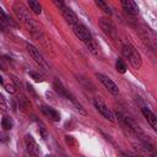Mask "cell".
<instances>
[{"instance_id": "6da1fadb", "label": "cell", "mask_w": 157, "mask_h": 157, "mask_svg": "<svg viewBox=\"0 0 157 157\" xmlns=\"http://www.w3.org/2000/svg\"><path fill=\"white\" fill-rule=\"evenodd\" d=\"M121 53L123 55L129 60L130 65L134 67V69H140L141 67V55L140 53L137 52V49L129 42H124L123 45H121Z\"/></svg>"}, {"instance_id": "7a4b0ae2", "label": "cell", "mask_w": 157, "mask_h": 157, "mask_svg": "<svg viewBox=\"0 0 157 157\" xmlns=\"http://www.w3.org/2000/svg\"><path fill=\"white\" fill-rule=\"evenodd\" d=\"M13 11H15L17 18H18V20H20V21H21V22H22L29 31L34 32V31L38 29L36 22H34L33 18L29 16L28 11L26 10V7H25L22 4H20V2H15V4H13Z\"/></svg>"}, {"instance_id": "3957f363", "label": "cell", "mask_w": 157, "mask_h": 157, "mask_svg": "<svg viewBox=\"0 0 157 157\" xmlns=\"http://www.w3.org/2000/svg\"><path fill=\"white\" fill-rule=\"evenodd\" d=\"M54 4L59 7V10L61 11V13H63V16H64V18H65V21L72 27L74 25H76L77 22H80L78 21V18H77V16H76V13L67 6V5H65L63 1H54Z\"/></svg>"}, {"instance_id": "277c9868", "label": "cell", "mask_w": 157, "mask_h": 157, "mask_svg": "<svg viewBox=\"0 0 157 157\" xmlns=\"http://www.w3.org/2000/svg\"><path fill=\"white\" fill-rule=\"evenodd\" d=\"M54 88H55V91H56L59 94H61V96H63V97H65L66 99H70V101L72 102V104L76 107V109H77L80 113L86 114V110L83 109V107H82V105H81V104L75 99V97H74L70 92H67V90H66V88H65V87H64L59 81H55V82H54Z\"/></svg>"}, {"instance_id": "5b68a950", "label": "cell", "mask_w": 157, "mask_h": 157, "mask_svg": "<svg viewBox=\"0 0 157 157\" xmlns=\"http://www.w3.org/2000/svg\"><path fill=\"white\" fill-rule=\"evenodd\" d=\"M72 31H74L75 36H76L81 42H83L85 44H87V43H90V42L93 40V38H92V36H91L88 28H87L83 23H81V22H77L76 25H74V26H72Z\"/></svg>"}, {"instance_id": "8992f818", "label": "cell", "mask_w": 157, "mask_h": 157, "mask_svg": "<svg viewBox=\"0 0 157 157\" xmlns=\"http://www.w3.org/2000/svg\"><path fill=\"white\" fill-rule=\"evenodd\" d=\"M26 48H27V52L29 53V55L32 56V59L37 63V65H38L40 69H43V70L48 71V70H49V66H48V64H47L45 59L43 58V55L39 53V50H38L34 45H32V44H29V43H27V44H26Z\"/></svg>"}, {"instance_id": "52a82bcc", "label": "cell", "mask_w": 157, "mask_h": 157, "mask_svg": "<svg viewBox=\"0 0 157 157\" xmlns=\"http://www.w3.org/2000/svg\"><path fill=\"white\" fill-rule=\"evenodd\" d=\"M93 105H94V108H96L105 119H108L109 121H115V114L105 105V103H104L101 98H94Z\"/></svg>"}, {"instance_id": "ba28073f", "label": "cell", "mask_w": 157, "mask_h": 157, "mask_svg": "<svg viewBox=\"0 0 157 157\" xmlns=\"http://www.w3.org/2000/svg\"><path fill=\"white\" fill-rule=\"evenodd\" d=\"M98 23H99L101 29H102L108 37H110L112 39H117V38H118L115 26H114V23H113L110 20H108V18H105V17H101L99 21H98Z\"/></svg>"}, {"instance_id": "9c48e42d", "label": "cell", "mask_w": 157, "mask_h": 157, "mask_svg": "<svg viewBox=\"0 0 157 157\" xmlns=\"http://www.w3.org/2000/svg\"><path fill=\"white\" fill-rule=\"evenodd\" d=\"M25 146H26L27 152L32 157H38V155H39V147H38V145H37V142H36V140L33 139L32 135L27 134L25 136Z\"/></svg>"}, {"instance_id": "30bf717a", "label": "cell", "mask_w": 157, "mask_h": 157, "mask_svg": "<svg viewBox=\"0 0 157 157\" xmlns=\"http://www.w3.org/2000/svg\"><path fill=\"white\" fill-rule=\"evenodd\" d=\"M97 77H98V80L104 85V87H105L112 94H118V93H119V88H118L117 83H115L110 77H108V76H105V75H103V74H97Z\"/></svg>"}, {"instance_id": "8fae6325", "label": "cell", "mask_w": 157, "mask_h": 157, "mask_svg": "<svg viewBox=\"0 0 157 157\" xmlns=\"http://www.w3.org/2000/svg\"><path fill=\"white\" fill-rule=\"evenodd\" d=\"M121 6H123L124 11H125L128 15L132 16V17H135V16L139 13V6H137V4H136L135 1H132V0H123V1H121Z\"/></svg>"}, {"instance_id": "7c38bea8", "label": "cell", "mask_w": 157, "mask_h": 157, "mask_svg": "<svg viewBox=\"0 0 157 157\" xmlns=\"http://www.w3.org/2000/svg\"><path fill=\"white\" fill-rule=\"evenodd\" d=\"M141 112H142V115L145 117V119L147 120V123L151 125V128L157 132V117L146 107H142Z\"/></svg>"}, {"instance_id": "4fadbf2b", "label": "cell", "mask_w": 157, "mask_h": 157, "mask_svg": "<svg viewBox=\"0 0 157 157\" xmlns=\"http://www.w3.org/2000/svg\"><path fill=\"white\" fill-rule=\"evenodd\" d=\"M40 110H42L50 120H53V121H59V120H60V114H59L55 109H53V108H50V107H47V105H42V107H40Z\"/></svg>"}, {"instance_id": "5bb4252c", "label": "cell", "mask_w": 157, "mask_h": 157, "mask_svg": "<svg viewBox=\"0 0 157 157\" xmlns=\"http://www.w3.org/2000/svg\"><path fill=\"white\" fill-rule=\"evenodd\" d=\"M28 6H29V9L34 13H37V15H40L42 13V6H40V4L38 1H36V0H28Z\"/></svg>"}, {"instance_id": "9a60e30c", "label": "cell", "mask_w": 157, "mask_h": 157, "mask_svg": "<svg viewBox=\"0 0 157 157\" xmlns=\"http://www.w3.org/2000/svg\"><path fill=\"white\" fill-rule=\"evenodd\" d=\"M96 5L104 12V13H107L108 16H110L112 15V10H110V7L107 5V2L105 1H103V0H96Z\"/></svg>"}, {"instance_id": "2e32d148", "label": "cell", "mask_w": 157, "mask_h": 157, "mask_svg": "<svg viewBox=\"0 0 157 157\" xmlns=\"http://www.w3.org/2000/svg\"><path fill=\"white\" fill-rule=\"evenodd\" d=\"M1 126H2L4 130H11L12 126H13V121H12V119L9 118V117H6V115L2 117V119H1Z\"/></svg>"}, {"instance_id": "e0dca14e", "label": "cell", "mask_w": 157, "mask_h": 157, "mask_svg": "<svg viewBox=\"0 0 157 157\" xmlns=\"http://www.w3.org/2000/svg\"><path fill=\"white\" fill-rule=\"evenodd\" d=\"M115 67H117V71L120 72V74H125V71H126V65H125V63L121 59H118L117 60Z\"/></svg>"}, {"instance_id": "ac0fdd59", "label": "cell", "mask_w": 157, "mask_h": 157, "mask_svg": "<svg viewBox=\"0 0 157 157\" xmlns=\"http://www.w3.org/2000/svg\"><path fill=\"white\" fill-rule=\"evenodd\" d=\"M87 45V48H88V50L92 53V54H94V55H98V47H97V44L94 43V40H92V42H90V43H87L86 44Z\"/></svg>"}, {"instance_id": "d6986e66", "label": "cell", "mask_w": 157, "mask_h": 157, "mask_svg": "<svg viewBox=\"0 0 157 157\" xmlns=\"http://www.w3.org/2000/svg\"><path fill=\"white\" fill-rule=\"evenodd\" d=\"M28 75L36 81V82H42L43 81V76L39 74V72H36V71H29Z\"/></svg>"}, {"instance_id": "ffe728a7", "label": "cell", "mask_w": 157, "mask_h": 157, "mask_svg": "<svg viewBox=\"0 0 157 157\" xmlns=\"http://www.w3.org/2000/svg\"><path fill=\"white\" fill-rule=\"evenodd\" d=\"M0 102H1V110L5 112L6 110V103H5V97L0 96Z\"/></svg>"}, {"instance_id": "44dd1931", "label": "cell", "mask_w": 157, "mask_h": 157, "mask_svg": "<svg viewBox=\"0 0 157 157\" xmlns=\"http://www.w3.org/2000/svg\"><path fill=\"white\" fill-rule=\"evenodd\" d=\"M39 131H40V135H42L43 139H47V137H48V134H47V130L44 129V126L39 128Z\"/></svg>"}, {"instance_id": "7402d4cb", "label": "cell", "mask_w": 157, "mask_h": 157, "mask_svg": "<svg viewBox=\"0 0 157 157\" xmlns=\"http://www.w3.org/2000/svg\"><path fill=\"white\" fill-rule=\"evenodd\" d=\"M5 88H6V91L10 92V93H13V92H15V86H12V85H5Z\"/></svg>"}, {"instance_id": "603a6c76", "label": "cell", "mask_w": 157, "mask_h": 157, "mask_svg": "<svg viewBox=\"0 0 157 157\" xmlns=\"http://www.w3.org/2000/svg\"><path fill=\"white\" fill-rule=\"evenodd\" d=\"M65 140H66V142L67 144H70V145H72L74 144V139H72V136H65Z\"/></svg>"}, {"instance_id": "cb8c5ba5", "label": "cell", "mask_w": 157, "mask_h": 157, "mask_svg": "<svg viewBox=\"0 0 157 157\" xmlns=\"http://www.w3.org/2000/svg\"><path fill=\"white\" fill-rule=\"evenodd\" d=\"M126 157H142L137 153H134V152H126Z\"/></svg>"}, {"instance_id": "d4e9b609", "label": "cell", "mask_w": 157, "mask_h": 157, "mask_svg": "<svg viewBox=\"0 0 157 157\" xmlns=\"http://www.w3.org/2000/svg\"><path fill=\"white\" fill-rule=\"evenodd\" d=\"M45 157H54V156H52V155H47Z\"/></svg>"}]
</instances>
